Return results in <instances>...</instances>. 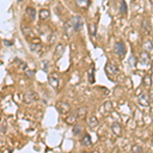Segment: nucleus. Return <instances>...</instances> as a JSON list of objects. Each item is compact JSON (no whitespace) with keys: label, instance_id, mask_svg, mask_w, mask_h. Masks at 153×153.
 <instances>
[{"label":"nucleus","instance_id":"obj_11","mask_svg":"<svg viewBox=\"0 0 153 153\" xmlns=\"http://www.w3.org/2000/svg\"><path fill=\"white\" fill-rule=\"evenodd\" d=\"M76 115H78V118L79 120H86V117H87L88 115V107L87 106H82V107H80L78 110H76Z\"/></svg>","mask_w":153,"mask_h":153},{"label":"nucleus","instance_id":"obj_7","mask_svg":"<svg viewBox=\"0 0 153 153\" xmlns=\"http://www.w3.org/2000/svg\"><path fill=\"white\" fill-rule=\"evenodd\" d=\"M56 108L60 114H68V112H71V105L68 102H63V101L57 102Z\"/></svg>","mask_w":153,"mask_h":153},{"label":"nucleus","instance_id":"obj_8","mask_svg":"<svg viewBox=\"0 0 153 153\" xmlns=\"http://www.w3.org/2000/svg\"><path fill=\"white\" fill-rule=\"evenodd\" d=\"M30 49H31L33 52L35 53H40L42 50V45H41V41L39 39H37L34 37L32 43L30 44Z\"/></svg>","mask_w":153,"mask_h":153},{"label":"nucleus","instance_id":"obj_31","mask_svg":"<svg viewBox=\"0 0 153 153\" xmlns=\"http://www.w3.org/2000/svg\"><path fill=\"white\" fill-rule=\"evenodd\" d=\"M150 2H151V3L153 4V0H150Z\"/></svg>","mask_w":153,"mask_h":153},{"label":"nucleus","instance_id":"obj_19","mask_svg":"<svg viewBox=\"0 0 153 153\" xmlns=\"http://www.w3.org/2000/svg\"><path fill=\"white\" fill-rule=\"evenodd\" d=\"M88 79H89V83L90 84L95 83V65L94 63L91 65V68H90V70H89Z\"/></svg>","mask_w":153,"mask_h":153},{"label":"nucleus","instance_id":"obj_12","mask_svg":"<svg viewBox=\"0 0 153 153\" xmlns=\"http://www.w3.org/2000/svg\"><path fill=\"white\" fill-rule=\"evenodd\" d=\"M88 126L91 130H96L98 128V126H99V120L96 117L92 115V117L88 118Z\"/></svg>","mask_w":153,"mask_h":153},{"label":"nucleus","instance_id":"obj_6","mask_svg":"<svg viewBox=\"0 0 153 153\" xmlns=\"http://www.w3.org/2000/svg\"><path fill=\"white\" fill-rule=\"evenodd\" d=\"M48 83L54 90H58L59 88V76L56 73H51L48 76Z\"/></svg>","mask_w":153,"mask_h":153},{"label":"nucleus","instance_id":"obj_5","mask_svg":"<svg viewBox=\"0 0 153 153\" xmlns=\"http://www.w3.org/2000/svg\"><path fill=\"white\" fill-rule=\"evenodd\" d=\"M71 24H73L74 31H75L76 33H78V32H80L81 30L83 29V26H84V21H83V19L81 18V16H73V18L71 19Z\"/></svg>","mask_w":153,"mask_h":153},{"label":"nucleus","instance_id":"obj_30","mask_svg":"<svg viewBox=\"0 0 153 153\" xmlns=\"http://www.w3.org/2000/svg\"><path fill=\"white\" fill-rule=\"evenodd\" d=\"M4 43H5L6 45H7V44H8V45H12V44H13V42H7L6 40H4Z\"/></svg>","mask_w":153,"mask_h":153},{"label":"nucleus","instance_id":"obj_15","mask_svg":"<svg viewBox=\"0 0 153 153\" xmlns=\"http://www.w3.org/2000/svg\"><path fill=\"white\" fill-rule=\"evenodd\" d=\"M142 30H143V32H144L145 34H147V35H149V34L151 33V24H150V22H149V19H143Z\"/></svg>","mask_w":153,"mask_h":153},{"label":"nucleus","instance_id":"obj_13","mask_svg":"<svg viewBox=\"0 0 153 153\" xmlns=\"http://www.w3.org/2000/svg\"><path fill=\"white\" fill-rule=\"evenodd\" d=\"M111 131L113 132V134L117 137H122L123 135V128L118 123H113L111 125Z\"/></svg>","mask_w":153,"mask_h":153},{"label":"nucleus","instance_id":"obj_3","mask_svg":"<svg viewBox=\"0 0 153 153\" xmlns=\"http://www.w3.org/2000/svg\"><path fill=\"white\" fill-rule=\"evenodd\" d=\"M138 65L141 66H149L151 65V56L148 51L144 50L140 53L139 59H138Z\"/></svg>","mask_w":153,"mask_h":153},{"label":"nucleus","instance_id":"obj_17","mask_svg":"<svg viewBox=\"0 0 153 153\" xmlns=\"http://www.w3.org/2000/svg\"><path fill=\"white\" fill-rule=\"evenodd\" d=\"M142 84H143V86L147 89H149L151 87L152 79H151V75H150V74H146V75L144 76V78H143V80H142Z\"/></svg>","mask_w":153,"mask_h":153},{"label":"nucleus","instance_id":"obj_32","mask_svg":"<svg viewBox=\"0 0 153 153\" xmlns=\"http://www.w3.org/2000/svg\"><path fill=\"white\" fill-rule=\"evenodd\" d=\"M18 1H19V2H21V1H23V0H18Z\"/></svg>","mask_w":153,"mask_h":153},{"label":"nucleus","instance_id":"obj_22","mask_svg":"<svg viewBox=\"0 0 153 153\" xmlns=\"http://www.w3.org/2000/svg\"><path fill=\"white\" fill-rule=\"evenodd\" d=\"M49 18H50V11L48 9H41L39 11V19H40V21H45V19Z\"/></svg>","mask_w":153,"mask_h":153},{"label":"nucleus","instance_id":"obj_10","mask_svg":"<svg viewBox=\"0 0 153 153\" xmlns=\"http://www.w3.org/2000/svg\"><path fill=\"white\" fill-rule=\"evenodd\" d=\"M75 2L78 8L82 9V10H86L90 6L91 0H75Z\"/></svg>","mask_w":153,"mask_h":153},{"label":"nucleus","instance_id":"obj_29","mask_svg":"<svg viewBox=\"0 0 153 153\" xmlns=\"http://www.w3.org/2000/svg\"><path fill=\"white\" fill-rule=\"evenodd\" d=\"M149 98H150V102H153V88L150 89V91H149Z\"/></svg>","mask_w":153,"mask_h":153},{"label":"nucleus","instance_id":"obj_27","mask_svg":"<svg viewBox=\"0 0 153 153\" xmlns=\"http://www.w3.org/2000/svg\"><path fill=\"white\" fill-rule=\"evenodd\" d=\"M143 151H144V149H143V147L140 146V145L134 144L132 146V152H134V153H141Z\"/></svg>","mask_w":153,"mask_h":153},{"label":"nucleus","instance_id":"obj_14","mask_svg":"<svg viewBox=\"0 0 153 153\" xmlns=\"http://www.w3.org/2000/svg\"><path fill=\"white\" fill-rule=\"evenodd\" d=\"M76 120H78V115L76 112H68V115L65 117V123L68 125H74L76 124Z\"/></svg>","mask_w":153,"mask_h":153},{"label":"nucleus","instance_id":"obj_18","mask_svg":"<svg viewBox=\"0 0 153 153\" xmlns=\"http://www.w3.org/2000/svg\"><path fill=\"white\" fill-rule=\"evenodd\" d=\"M65 32L68 37H71L73 35L74 32H75L74 31V27H73V24H71V19H68V21L65 24Z\"/></svg>","mask_w":153,"mask_h":153},{"label":"nucleus","instance_id":"obj_25","mask_svg":"<svg viewBox=\"0 0 153 153\" xmlns=\"http://www.w3.org/2000/svg\"><path fill=\"white\" fill-rule=\"evenodd\" d=\"M88 28H89V34H90V36L95 37L96 33H97V26L95 24H89Z\"/></svg>","mask_w":153,"mask_h":153},{"label":"nucleus","instance_id":"obj_28","mask_svg":"<svg viewBox=\"0 0 153 153\" xmlns=\"http://www.w3.org/2000/svg\"><path fill=\"white\" fill-rule=\"evenodd\" d=\"M104 107H105V110H107V112H111L112 110V105L110 102H105L104 103Z\"/></svg>","mask_w":153,"mask_h":153},{"label":"nucleus","instance_id":"obj_24","mask_svg":"<svg viewBox=\"0 0 153 153\" xmlns=\"http://www.w3.org/2000/svg\"><path fill=\"white\" fill-rule=\"evenodd\" d=\"M23 34L25 35V37L27 38H34V34H33V31L31 29L28 28V27H23Z\"/></svg>","mask_w":153,"mask_h":153},{"label":"nucleus","instance_id":"obj_16","mask_svg":"<svg viewBox=\"0 0 153 153\" xmlns=\"http://www.w3.org/2000/svg\"><path fill=\"white\" fill-rule=\"evenodd\" d=\"M65 46L62 45L61 43H59L57 44V46H56V48H55V52H54V58H59V57H61L62 56V54L65 53Z\"/></svg>","mask_w":153,"mask_h":153},{"label":"nucleus","instance_id":"obj_1","mask_svg":"<svg viewBox=\"0 0 153 153\" xmlns=\"http://www.w3.org/2000/svg\"><path fill=\"white\" fill-rule=\"evenodd\" d=\"M105 74L110 80L113 81V78H115L120 74V68H118V66L115 63L111 62V61H108L105 65Z\"/></svg>","mask_w":153,"mask_h":153},{"label":"nucleus","instance_id":"obj_21","mask_svg":"<svg viewBox=\"0 0 153 153\" xmlns=\"http://www.w3.org/2000/svg\"><path fill=\"white\" fill-rule=\"evenodd\" d=\"M26 13H27V16H29V19H31V21H34L36 18V9L34 8V7H31V6H29V7H27L26 8Z\"/></svg>","mask_w":153,"mask_h":153},{"label":"nucleus","instance_id":"obj_26","mask_svg":"<svg viewBox=\"0 0 153 153\" xmlns=\"http://www.w3.org/2000/svg\"><path fill=\"white\" fill-rule=\"evenodd\" d=\"M83 131H84V129H83L82 126L76 125L75 127H74V129H73V133H74V135H75V136H80V135H82Z\"/></svg>","mask_w":153,"mask_h":153},{"label":"nucleus","instance_id":"obj_9","mask_svg":"<svg viewBox=\"0 0 153 153\" xmlns=\"http://www.w3.org/2000/svg\"><path fill=\"white\" fill-rule=\"evenodd\" d=\"M138 102H139V104H140V105L145 106V107H147V106H149V105H150V98H149V94H148V93L143 92L142 94L139 96V98H138Z\"/></svg>","mask_w":153,"mask_h":153},{"label":"nucleus","instance_id":"obj_20","mask_svg":"<svg viewBox=\"0 0 153 153\" xmlns=\"http://www.w3.org/2000/svg\"><path fill=\"white\" fill-rule=\"evenodd\" d=\"M81 144H82L84 147H90L91 145H92V140H91L90 135H88V134L84 135L82 140H81Z\"/></svg>","mask_w":153,"mask_h":153},{"label":"nucleus","instance_id":"obj_2","mask_svg":"<svg viewBox=\"0 0 153 153\" xmlns=\"http://www.w3.org/2000/svg\"><path fill=\"white\" fill-rule=\"evenodd\" d=\"M39 99H40V97H39L38 93L33 90L27 91L24 94V102L26 103V104H32V103L36 102V101H38Z\"/></svg>","mask_w":153,"mask_h":153},{"label":"nucleus","instance_id":"obj_4","mask_svg":"<svg viewBox=\"0 0 153 153\" xmlns=\"http://www.w3.org/2000/svg\"><path fill=\"white\" fill-rule=\"evenodd\" d=\"M114 53L120 57H124L125 54L127 53V47L123 41H117L114 44Z\"/></svg>","mask_w":153,"mask_h":153},{"label":"nucleus","instance_id":"obj_23","mask_svg":"<svg viewBox=\"0 0 153 153\" xmlns=\"http://www.w3.org/2000/svg\"><path fill=\"white\" fill-rule=\"evenodd\" d=\"M120 12L122 14H125V16H127V13H128V5H127V3H126L125 0H120Z\"/></svg>","mask_w":153,"mask_h":153}]
</instances>
